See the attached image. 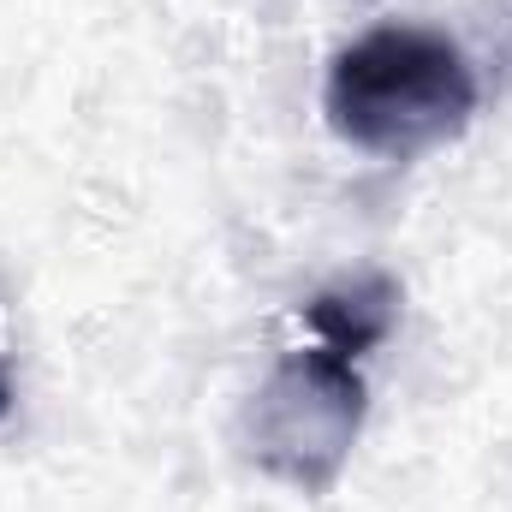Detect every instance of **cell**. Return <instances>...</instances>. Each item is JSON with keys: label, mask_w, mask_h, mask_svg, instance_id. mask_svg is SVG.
Wrapping results in <instances>:
<instances>
[{"label": "cell", "mask_w": 512, "mask_h": 512, "mask_svg": "<svg viewBox=\"0 0 512 512\" xmlns=\"http://www.w3.org/2000/svg\"><path fill=\"white\" fill-rule=\"evenodd\" d=\"M6 411H12V376H6V364H0V423H6Z\"/></svg>", "instance_id": "277c9868"}, {"label": "cell", "mask_w": 512, "mask_h": 512, "mask_svg": "<svg viewBox=\"0 0 512 512\" xmlns=\"http://www.w3.org/2000/svg\"><path fill=\"white\" fill-rule=\"evenodd\" d=\"M304 322H310L316 346H328V352H340V358L358 364L364 352H376L393 334V322H399V286L387 274H352V280L316 292L304 304Z\"/></svg>", "instance_id": "3957f363"}, {"label": "cell", "mask_w": 512, "mask_h": 512, "mask_svg": "<svg viewBox=\"0 0 512 512\" xmlns=\"http://www.w3.org/2000/svg\"><path fill=\"white\" fill-rule=\"evenodd\" d=\"M322 108L352 149L382 161H417L471 126L477 72L465 48L441 30L376 24L334 54Z\"/></svg>", "instance_id": "6da1fadb"}, {"label": "cell", "mask_w": 512, "mask_h": 512, "mask_svg": "<svg viewBox=\"0 0 512 512\" xmlns=\"http://www.w3.org/2000/svg\"><path fill=\"white\" fill-rule=\"evenodd\" d=\"M364 417H370V387L358 364L328 346H304L262 376L239 435L262 477L298 495H328L364 435Z\"/></svg>", "instance_id": "7a4b0ae2"}]
</instances>
